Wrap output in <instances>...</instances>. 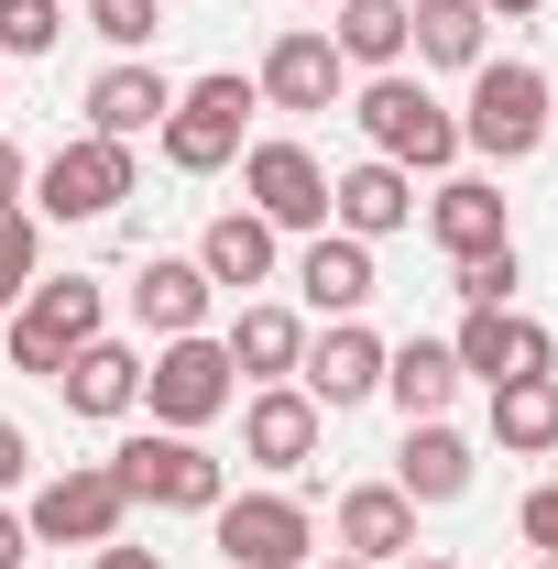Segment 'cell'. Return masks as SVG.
Segmentation results:
<instances>
[{"label": "cell", "mask_w": 558, "mask_h": 569, "mask_svg": "<svg viewBox=\"0 0 558 569\" xmlns=\"http://www.w3.org/2000/svg\"><path fill=\"white\" fill-rule=\"evenodd\" d=\"M121 198H132V142L77 132L33 164V219H110Z\"/></svg>", "instance_id": "ba28073f"}, {"label": "cell", "mask_w": 558, "mask_h": 569, "mask_svg": "<svg viewBox=\"0 0 558 569\" xmlns=\"http://www.w3.org/2000/svg\"><path fill=\"white\" fill-rule=\"evenodd\" d=\"M110 471H121V493L153 503V515H219V493H230V471H219L198 438H176V427H153V438H132V449H110Z\"/></svg>", "instance_id": "52a82bcc"}, {"label": "cell", "mask_w": 558, "mask_h": 569, "mask_svg": "<svg viewBox=\"0 0 558 569\" xmlns=\"http://www.w3.org/2000/svg\"><path fill=\"white\" fill-rule=\"evenodd\" d=\"M142 406H153V427L198 438L209 417H230V406H241V372H230V351H219L209 329H187V340H165V351L142 361Z\"/></svg>", "instance_id": "277c9868"}, {"label": "cell", "mask_w": 558, "mask_h": 569, "mask_svg": "<svg viewBox=\"0 0 558 569\" xmlns=\"http://www.w3.org/2000/svg\"><path fill=\"white\" fill-rule=\"evenodd\" d=\"M296 395H307L318 417H350V406H372V395H383V340H372L361 318H329V329L307 340V361H296Z\"/></svg>", "instance_id": "7c38bea8"}, {"label": "cell", "mask_w": 558, "mask_h": 569, "mask_svg": "<svg viewBox=\"0 0 558 569\" xmlns=\"http://www.w3.org/2000/svg\"><path fill=\"white\" fill-rule=\"evenodd\" d=\"M99 329H110V296H99L88 274L33 284V296L11 307V372H44V383H56V372H67V361L99 340Z\"/></svg>", "instance_id": "5b68a950"}, {"label": "cell", "mask_w": 558, "mask_h": 569, "mask_svg": "<svg viewBox=\"0 0 558 569\" xmlns=\"http://www.w3.org/2000/svg\"><path fill=\"white\" fill-rule=\"evenodd\" d=\"M241 209L275 230H329V164L307 142H241Z\"/></svg>", "instance_id": "9c48e42d"}, {"label": "cell", "mask_w": 558, "mask_h": 569, "mask_svg": "<svg viewBox=\"0 0 558 569\" xmlns=\"http://www.w3.org/2000/svg\"><path fill=\"white\" fill-rule=\"evenodd\" d=\"M153 22H165V0H88V33H99L110 56H142Z\"/></svg>", "instance_id": "1f68e13d"}, {"label": "cell", "mask_w": 558, "mask_h": 569, "mask_svg": "<svg viewBox=\"0 0 558 569\" xmlns=\"http://www.w3.org/2000/svg\"><path fill=\"white\" fill-rule=\"evenodd\" d=\"M219 559L230 569H307V548H318V515L296 493H219Z\"/></svg>", "instance_id": "30bf717a"}, {"label": "cell", "mask_w": 558, "mask_h": 569, "mask_svg": "<svg viewBox=\"0 0 558 569\" xmlns=\"http://www.w3.org/2000/svg\"><path fill=\"white\" fill-rule=\"evenodd\" d=\"M372 241H350V230H307V252H296V296H307V318H361L372 307Z\"/></svg>", "instance_id": "2e32d148"}, {"label": "cell", "mask_w": 558, "mask_h": 569, "mask_svg": "<svg viewBox=\"0 0 558 569\" xmlns=\"http://www.w3.org/2000/svg\"><path fill=\"white\" fill-rule=\"evenodd\" d=\"M275 219H252V209H219L209 230H198V274L209 284H230V296H241V284H275Z\"/></svg>", "instance_id": "cb8c5ba5"}, {"label": "cell", "mask_w": 558, "mask_h": 569, "mask_svg": "<svg viewBox=\"0 0 558 569\" xmlns=\"http://www.w3.org/2000/svg\"><path fill=\"white\" fill-rule=\"evenodd\" d=\"M482 11H504V22H526V11H548V0H482Z\"/></svg>", "instance_id": "74e56055"}, {"label": "cell", "mask_w": 558, "mask_h": 569, "mask_svg": "<svg viewBox=\"0 0 558 569\" xmlns=\"http://www.w3.org/2000/svg\"><path fill=\"white\" fill-rule=\"evenodd\" d=\"M209 296H219V284L198 274V252H142V263H132V318L153 329V340L209 329Z\"/></svg>", "instance_id": "ac0fdd59"}, {"label": "cell", "mask_w": 558, "mask_h": 569, "mask_svg": "<svg viewBox=\"0 0 558 569\" xmlns=\"http://www.w3.org/2000/svg\"><path fill=\"white\" fill-rule=\"evenodd\" d=\"M33 559V526H22V515H0V569H22Z\"/></svg>", "instance_id": "d590c367"}, {"label": "cell", "mask_w": 558, "mask_h": 569, "mask_svg": "<svg viewBox=\"0 0 558 569\" xmlns=\"http://www.w3.org/2000/svg\"><path fill=\"white\" fill-rule=\"evenodd\" d=\"M0 209H22V153H11V132H0Z\"/></svg>", "instance_id": "8d00e7d4"}, {"label": "cell", "mask_w": 558, "mask_h": 569, "mask_svg": "<svg viewBox=\"0 0 558 569\" xmlns=\"http://www.w3.org/2000/svg\"><path fill=\"white\" fill-rule=\"evenodd\" d=\"M406 219H417V176H406V164L361 153L350 176H329V230H350V241H395Z\"/></svg>", "instance_id": "9a60e30c"}, {"label": "cell", "mask_w": 558, "mask_h": 569, "mask_svg": "<svg viewBox=\"0 0 558 569\" xmlns=\"http://www.w3.org/2000/svg\"><path fill=\"white\" fill-rule=\"evenodd\" d=\"M515 284H526V263H515V241H504V252H471V263L449 274V296H460V307H515Z\"/></svg>", "instance_id": "4dcf8cb0"}, {"label": "cell", "mask_w": 558, "mask_h": 569, "mask_svg": "<svg viewBox=\"0 0 558 569\" xmlns=\"http://www.w3.org/2000/svg\"><path fill=\"white\" fill-rule=\"evenodd\" d=\"M67 44V0H0V56H56Z\"/></svg>", "instance_id": "f546056e"}, {"label": "cell", "mask_w": 558, "mask_h": 569, "mask_svg": "<svg viewBox=\"0 0 558 569\" xmlns=\"http://www.w3.org/2000/svg\"><path fill=\"white\" fill-rule=\"evenodd\" d=\"M492 449H504V460H548L558 449V372L492 383Z\"/></svg>", "instance_id": "4316f807"}, {"label": "cell", "mask_w": 558, "mask_h": 569, "mask_svg": "<svg viewBox=\"0 0 558 569\" xmlns=\"http://www.w3.org/2000/svg\"><path fill=\"white\" fill-rule=\"evenodd\" d=\"M383 395H395V417H449V395H460V361L449 340H383Z\"/></svg>", "instance_id": "484cf974"}, {"label": "cell", "mask_w": 558, "mask_h": 569, "mask_svg": "<svg viewBox=\"0 0 558 569\" xmlns=\"http://www.w3.org/2000/svg\"><path fill=\"white\" fill-rule=\"evenodd\" d=\"M165 110H176V77L142 67V56H121V67L88 77V132H99V142H142V132H165Z\"/></svg>", "instance_id": "e0dca14e"}, {"label": "cell", "mask_w": 558, "mask_h": 569, "mask_svg": "<svg viewBox=\"0 0 558 569\" xmlns=\"http://www.w3.org/2000/svg\"><path fill=\"white\" fill-rule=\"evenodd\" d=\"M33 482V438H22V417H0V493H22Z\"/></svg>", "instance_id": "836d02e7"}, {"label": "cell", "mask_w": 558, "mask_h": 569, "mask_svg": "<svg viewBox=\"0 0 558 569\" xmlns=\"http://www.w3.org/2000/svg\"><path fill=\"white\" fill-rule=\"evenodd\" d=\"M395 569H460V559H395Z\"/></svg>", "instance_id": "ab89813d"}, {"label": "cell", "mask_w": 558, "mask_h": 569, "mask_svg": "<svg viewBox=\"0 0 558 569\" xmlns=\"http://www.w3.org/2000/svg\"><path fill=\"white\" fill-rule=\"evenodd\" d=\"M471 471H482V460H471V438H460L449 417H417L406 449H395V493H406V503H460Z\"/></svg>", "instance_id": "ffe728a7"}, {"label": "cell", "mask_w": 558, "mask_h": 569, "mask_svg": "<svg viewBox=\"0 0 558 569\" xmlns=\"http://www.w3.org/2000/svg\"><path fill=\"white\" fill-rule=\"evenodd\" d=\"M329 537H340V559L395 569V559H417V503L395 493V482H350L340 515H329Z\"/></svg>", "instance_id": "d6986e66"}, {"label": "cell", "mask_w": 558, "mask_h": 569, "mask_svg": "<svg viewBox=\"0 0 558 569\" xmlns=\"http://www.w3.org/2000/svg\"><path fill=\"white\" fill-rule=\"evenodd\" d=\"M515 526H526V548H537V559H558V482H537V493H526V515H515Z\"/></svg>", "instance_id": "d6a6232c"}, {"label": "cell", "mask_w": 558, "mask_h": 569, "mask_svg": "<svg viewBox=\"0 0 558 569\" xmlns=\"http://www.w3.org/2000/svg\"><path fill=\"white\" fill-rule=\"evenodd\" d=\"M219 351H230V372H252V383H296V361H307V318H296V307H241Z\"/></svg>", "instance_id": "d4e9b609"}, {"label": "cell", "mask_w": 558, "mask_h": 569, "mask_svg": "<svg viewBox=\"0 0 558 569\" xmlns=\"http://www.w3.org/2000/svg\"><path fill=\"white\" fill-rule=\"evenodd\" d=\"M548 132H558V88L526 67V56H482V67H471V110H460V153L526 164Z\"/></svg>", "instance_id": "7a4b0ae2"}, {"label": "cell", "mask_w": 558, "mask_h": 569, "mask_svg": "<svg viewBox=\"0 0 558 569\" xmlns=\"http://www.w3.org/2000/svg\"><path fill=\"white\" fill-rule=\"evenodd\" d=\"M318 438H329V417H318L296 383H252V406H241V460H252V471H307Z\"/></svg>", "instance_id": "5bb4252c"}, {"label": "cell", "mask_w": 558, "mask_h": 569, "mask_svg": "<svg viewBox=\"0 0 558 569\" xmlns=\"http://www.w3.org/2000/svg\"><path fill=\"white\" fill-rule=\"evenodd\" d=\"M252 88H263V110L318 121V110H340V99H350V67H340V44H329V33H307V22H296V33L263 44V77H252Z\"/></svg>", "instance_id": "4fadbf2b"}, {"label": "cell", "mask_w": 558, "mask_h": 569, "mask_svg": "<svg viewBox=\"0 0 558 569\" xmlns=\"http://www.w3.org/2000/svg\"><path fill=\"white\" fill-rule=\"evenodd\" d=\"M56 395H67V417H99V427H110V417H132V406H142V351L99 329V340H88V351L56 372Z\"/></svg>", "instance_id": "44dd1931"}, {"label": "cell", "mask_w": 558, "mask_h": 569, "mask_svg": "<svg viewBox=\"0 0 558 569\" xmlns=\"http://www.w3.org/2000/svg\"><path fill=\"white\" fill-rule=\"evenodd\" d=\"M88 569H165V559H153V548H121V537H110V548H88Z\"/></svg>", "instance_id": "e575fe53"}, {"label": "cell", "mask_w": 558, "mask_h": 569, "mask_svg": "<svg viewBox=\"0 0 558 569\" xmlns=\"http://www.w3.org/2000/svg\"><path fill=\"white\" fill-rule=\"evenodd\" d=\"M329 44H340V67H406V0H340V22H329Z\"/></svg>", "instance_id": "83f0119b"}, {"label": "cell", "mask_w": 558, "mask_h": 569, "mask_svg": "<svg viewBox=\"0 0 558 569\" xmlns=\"http://www.w3.org/2000/svg\"><path fill=\"white\" fill-rule=\"evenodd\" d=\"M526 569H558V559H526Z\"/></svg>", "instance_id": "60d3db41"}, {"label": "cell", "mask_w": 558, "mask_h": 569, "mask_svg": "<svg viewBox=\"0 0 558 569\" xmlns=\"http://www.w3.org/2000/svg\"><path fill=\"white\" fill-rule=\"evenodd\" d=\"M427 230H438L449 263H471V252H504V241H515V219H504V187H492V176H449V187L427 198Z\"/></svg>", "instance_id": "7402d4cb"}, {"label": "cell", "mask_w": 558, "mask_h": 569, "mask_svg": "<svg viewBox=\"0 0 558 569\" xmlns=\"http://www.w3.org/2000/svg\"><path fill=\"white\" fill-rule=\"evenodd\" d=\"M22 526H33V548H110V537L132 526V493H121L110 460H67L56 482H33Z\"/></svg>", "instance_id": "8992f818"}, {"label": "cell", "mask_w": 558, "mask_h": 569, "mask_svg": "<svg viewBox=\"0 0 558 569\" xmlns=\"http://www.w3.org/2000/svg\"><path fill=\"white\" fill-rule=\"evenodd\" d=\"M406 56L471 77L492 56V11H482V0H406Z\"/></svg>", "instance_id": "603a6c76"}, {"label": "cell", "mask_w": 558, "mask_h": 569, "mask_svg": "<svg viewBox=\"0 0 558 569\" xmlns=\"http://www.w3.org/2000/svg\"><path fill=\"white\" fill-rule=\"evenodd\" d=\"M0 67H11V56H0Z\"/></svg>", "instance_id": "b9f144b4"}, {"label": "cell", "mask_w": 558, "mask_h": 569, "mask_svg": "<svg viewBox=\"0 0 558 569\" xmlns=\"http://www.w3.org/2000/svg\"><path fill=\"white\" fill-rule=\"evenodd\" d=\"M33 284H44V219H33V209H0V318H11Z\"/></svg>", "instance_id": "f1b7e54d"}, {"label": "cell", "mask_w": 558, "mask_h": 569, "mask_svg": "<svg viewBox=\"0 0 558 569\" xmlns=\"http://www.w3.org/2000/svg\"><path fill=\"white\" fill-rule=\"evenodd\" d=\"M318 569H372V559H340V548H329V559H318Z\"/></svg>", "instance_id": "f35d334b"}, {"label": "cell", "mask_w": 558, "mask_h": 569, "mask_svg": "<svg viewBox=\"0 0 558 569\" xmlns=\"http://www.w3.org/2000/svg\"><path fill=\"white\" fill-rule=\"evenodd\" d=\"M449 361H460V383H537V372H558V340L515 307H460Z\"/></svg>", "instance_id": "8fae6325"}, {"label": "cell", "mask_w": 558, "mask_h": 569, "mask_svg": "<svg viewBox=\"0 0 558 569\" xmlns=\"http://www.w3.org/2000/svg\"><path fill=\"white\" fill-rule=\"evenodd\" d=\"M252 110H263V88H252V77H187V88H176V110H165V164H176V176H219V164H241V132H252Z\"/></svg>", "instance_id": "3957f363"}, {"label": "cell", "mask_w": 558, "mask_h": 569, "mask_svg": "<svg viewBox=\"0 0 558 569\" xmlns=\"http://www.w3.org/2000/svg\"><path fill=\"white\" fill-rule=\"evenodd\" d=\"M350 121H361V142L383 153V164H406V176H449L460 164V110L427 88V77L383 67L361 99H350Z\"/></svg>", "instance_id": "6da1fadb"}]
</instances>
